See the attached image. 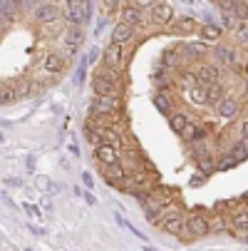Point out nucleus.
I'll return each instance as SVG.
<instances>
[{"mask_svg":"<svg viewBox=\"0 0 248 251\" xmlns=\"http://www.w3.org/2000/svg\"><path fill=\"white\" fill-rule=\"evenodd\" d=\"M157 224H159L161 229H166L169 234L181 236V234H184V226H186V219H184V214H181L179 209H164V211L159 214Z\"/></svg>","mask_w":248,"mask_h":251,"instance_id":"obj_1","label":"nucleus"},{"mask_svg":"<svg viewBox=\"0 0 248 251\" xmlns=\"http://www.w3.org/2000/svg\"><path fill=\"white\" fill-rule=\"evenodd\" d=\"M119 95H94V100H92V104H90V112L94 115V117H99V115H112V112H117L119 110Z\"/></svg>","mask_w":248,"mask_h":251,"instance_id":"obj_2","label":"nucleus"},{"mask_svg":"<svg viewBox=\"0 0 248 251\" xmlns=\"http://www.w3.org/2000/svg\"><path fill=\"white\" fill-rule=\"evenodd\" d=\"M139 204H141V209H144V217H147L149 222H157L159 214H161L164 206H166V199L154 197V194H147L144 199H139Z\"/></svg>","mask_w":248,"mask_h":251,"instance_id":"obj_3","label":"nucleus"},{"mask_svg":"<svg viewBox=\"0 0 248 251\" xmlns=\"http://www.w3.org/2000/svg\"><path fill=\"white\" fill-rule=\"evenodd\" d=\"M186 231H189L194 239L206 236V234H211V222L203 217V214H191V217L186 219Z\"/></svg>","mask_w":248,"mask_h":251,"instance_id":"obj_4","label":"nucleus"},{"mask_svg":"<svg viewBox=\"0 0 248 251\" xmlns=\"http://www.w3.org/2000/svg\"><path fill=\"white\" fill-rule=\"evenodd\" d=\"M94 157L99 164H114L119 162V152H117V145H112V142H99V145L94 147Z\"/></svg>","mask_w":248,"mask_h":251,"instance_id":"obj_5","label":"nucleus"},{"mask_svg":"<svg viewBox=\"0 0 248 251\" xmlns=\"http://www.w3.org/2000/svg\"><path fill=\"white\" fill-rule=\"evenodd\" d=\"M194 77H196V85H216L221 80V70L216 65H201L194 73Z\"/></svg>","mask_w":248,"mask_h":251,"instance_id":"obj_6","label":"nucleus"},{"mask_svg":"<svg viewBox=\"0 0 248 251\" xmlns=\"http://www.w3.org/2000/svg\"><path fill=\"white\" fill-rule=\"evenodd\" d=\"M92 90H94V95H119V82L99 73L92 80Z\"/></svg>","mask_w":248,"mask_h":251,"instance_id":"obj_7","label":"nucleus"},{"mask_svg":"<svg viewBox=\"0 0 248 251\" xmlns=\"http://www.w3.org/2000/svg\"><path fill=\"white\" fill-rule=\"evenodd\" d=\"M152 23H157V25H171L174 23V8L169 3H154L152 5Z\"/></svg>","mask_w":248,"mask_h":251,"instance_id":"obj_8","label":"nucleus"},{"mask_svg":"<svg viewBox=\"0 0 248 251\" xmlns=\"http://www.w3.org/2000/svg\"><path fill=\"white\" fill-rule=\"evenodd\" d=\"M35 20L38 23H43V25H50V23H55L57 18H60V13H57V8H55V3H40L38 8H35Z\"/></svg>","mask_w":248,"mask_h":251,"instance_id":"obj_9","label":"nucleus"},{"mask_svg":"<svg viewBox=\"0 0 248 251\" xmlns=\"http://www.w3.org/2000/svg\"><path fill=\"white\" fill-rule=\"evenodd\" d=\"M216 115L221 117V120H233L236 115H238V102L233 100V97H221L219 102H216Z\"/></svg>","mask_w":248,"mask_h":251,"instance_id":"obj_10","label":"nucleus"},{"mask_svg":"<svg viewBox=\"0 0 248 251\" xmlns=\"http://www.w3.org/2000/svg\"><path fill=\"white\" fill-rule=\"evenodd\" d=\"M124 62V45L110 43V48L104 50V67H119Z\"/></svg>","mask_w":248,"mask_h":251,"instance_id":"obj_11","label":"nucleus"},{"mask_svg":"<svg viewBox=\"0 0 248 251\" xmlns=\"http://www.w3.org/2000/svg\"><path fill=\"white\" fill-rule=\"evenodd\" d=\"M132 38H134V25H129V23H124V20L114 25V30H112V43L127 45Z\"/></svg>","mask_w":248,"mask_h":251,"instance_id":"obj_12","label":"nucleus"},{"mask_svg":"<svg viewBox=\"0 0 248 251\" xmlns=\"http://www.w3.org/2000/svg\"><path fill=\"white\" fill-rule=\"evenodd\" d=\"M62 67H65L62 55H57V52H47V55L43 57V70H45L47 75H57V73H62Z\"/></svg>","mask_w":248,"mask_h":251,"instance_id":"obj_13","label":"nucleus"},{"mask_svg":"<svg viewBox=\"0 0 248 251\" xmlns=\"http://www.w3.org/2000/svg\"><path fill=\"white\" fill-rule=\"evenodd\" d=\"M122 20L124 23H129V25H144V10H141V8H136L134 3L132 5H124L122 8Z\"/></svg>","mask_w":248,"mask_h":251,"instance_id":"obj_14","label":"nucleus"},{"mask_svg":"<svg viewBox=\"0 0 248 251\" xmlns=\"http://www.w3.org/2000/svg\"><path fill=\"white\" fill-rule=\"evenodd\" d=\"M181 52H186V57H191V60H201L203 55H208V43H206V40L186 43V45L181 48Z\"/></svg>","mask_w":248,"mask_h":251,"instance_id":"obj_15","label":"nucleus"},{"mask_svg":"<svg viewBox=\"0 0 248 251\" xmlns=\"http://www.w3.org/2000/svg\"><path fill=\"white\" fill-rule=\"evenodd\" d=\"M199 35H201V40H206V43H219L221 35H224V30H221L219 25H214V23H203V25L199 27Z\"/></svg>","mask_w":248,"mask_h":251,"instance_id":"obj_16","label":"nucleus"},{"mask_svg":"<svg viewBox=\"0 0 248 251\" xmlns=\"http://www.w3.org/2000/svg\"><path fill=\"white\" fill-rule=\"evenodd\" d=\"M62 40H65V45H69V48H80L82 40H85V35H82V30H80L77 25H69V27H65V32H62Z\"/></svg>","mask_w":248,"mask_h":251,"instance_id":"obj_17","label":"nucleus"},{"mask_svg":"<svg viewBox=\"0 0 248 251\" xmlns=\"http://www.w3.org/2000/svg\"><path fill=\"white\" fill-rule=\"evenodd\" d=\"M214 55H216V60H219L221 65H236V62H238L236 50H231V48H226V45H219V48L214 50Z\"/></svg>","mask_w":248,"mask_h":251,"instance_id":"obj_18","label":"nucleus"},{"mask_svg":"<svg viewBox=\"0 0 248 251\" xmlns=\"http://www.w3.org/2000/svg\"><path fill=\"white\" fill-rule=\"evenodd\" d=\"M231 224L238 229V231H248V209H236L231 214Z\"/></svg>","mask_w":248,"mask_h":251,"instance_id":"obj_19","label":"nucleus"},{"mask_svg":"<svg viewBox=\"0 0 248 251\" xmlns=\"http://www.w3.org/2000/svg\"><path fill=\"white\" fill-rule=\"evenodd\" d=\"M174 30L176 32H184V35H191V32H196L199 27H196V23H194V18H179V20H174Z\"/></svg>","mask_w":248,"mask_h":251,"instance_id":"obj_20","label":"nucleus"},{"mask_svg":"<svg viewBox=\"0 0 248 251\" xmlns=\"http://www.w3.org/2000/svg\"><path fill=\"white\" fill-rule=\"evenodd\" d=\"M186 122H189V117H186L184 112H171V115H169V127H171V132H176V134H181V129L186 127Z\"/></svg>","mask_w":248,"mask_h":251,"instance_id":"obj_21","label":"nucleus"},{"mask_svg":"<svg viewBox=\"0 0 248 251\" xmlns=\"http://www.w3.org/2000/svg\"><path fill=\"white\" fill-rule=\"evenodd\" d=\"M206 87V104H214L216 107V102L224 97V87L216 82V85H203Z\"/></svg>","mask_w":248,"mask_h":251,"instance_id":"obj_22","label":"nucleus"},{"mask_svg":"<svg viewBox=\"0 0 248 251\" xmlns=\"http://www.w3.org/2000/svg\"><path fill=\"white\" fill-rule=\"evenodd\" d=\"M189 100L194 104H206V87L203 85H191L189 87Z\"/></svg>","mask_w":248,"mask_h":251,"instance_id":"obj_23","label":"nucleus"},{"mask_svg":"<svg viewBox=\"0 0 248 251\" xmlns=\"http://www.w3.org/2000/svg\"><path fill=\"white\" fill-rule=\"evenodd\" d=\"M154 107L161 115H171V102H169L166 95H154Z\"/></svg>","mask_w":248,"mask_h":251,"instance_id":"obj_24","label":"nucleus"},{"mask_svg":"<svg viewBox=\"0 0 248 251\" xmlns=\"http://www.w3.org/2000/svg\"><path fill=\"white\" fill-rule=\"evenodd\" d=\"M233 35H236L241 43L248 45V20H241L238 25H233Z\"/></svg>","mask_w":248,"mask_h":251,"instance_id":"obj_25","label":"nucleus"},{"mask_svg":"<svg viewBox=\"0 0 248 251\" xmlns=\"http://www.w3.org/2000/svg\"><path fill=\"white\" fill-rule=\"evenodd\" d=\"M196 164H199V169L208 172V169H214V157H211L208 152H203V154H199V157H196Z\"/></svg>","mask_w":248,"mask_h":251,"instance_id":"obj_26","label":"nucleus"},{"mask_svg":"<svg viewBox=\"0 0 248 251\" xmlns=\"http://www.w3.org/2000/svg\"><path fill=\"white\" fill-rule=\"evenodd\" d=\"M161 62H164V67H176L179 65V55H176V50H166Z\"/></svg>","mask_w":248,"mask_h":251,"instance_id":"obj_27","label":"nucleus"},{"mask_svg":"<svg viewBox=\"0 0 248 251\" xmlns=\"http://www.w3.org/2000/svg\"><path fill=\"white\" fill-rule=\"evenodd\" d=\"M233 15H236L238 20H248V3H243V0H236V10H233Z\"/></svg>","mask_w":248,"mask_h":251,"instance_id":"obj_28","label":"nucleus"},{"mask_svg":"<svg viewBox=\"0 0 248 251\" xmlns=\"http://www.w3.org/2000/svg\"><path fill=\"white\" fill-rule=\"evenodd\" d=\"M13 8H15L13 0H0V18H13Z\"/></svg>","mask_w":248,"mask_h":251,"instance_id":"obj_29","label":"nucleus"},{"mask_svg":"<svg viewBox=\"0 0 248 251\" xmlns=\"http://www.w3.org/2000/svg\"><path fill=\"white\" fill-rule=\"evenodd\" d=\"M228 154H231L236 162H241V159H246V157H248V150H246V147L241 145V142H238V145H233V150H231Z\"/></svg>","mask_w":248,"mask_h":251,"instance_id":"obj_30","label":"nucleus"},{"mask_svg":"<svg viewBox=\"0 0 248 251\" xmlns=\"http://www.w3.org/2000/svg\"><path fill=\"white\" fill-rule=\"evenodd\" d=\"M152 80H154V85H157V87H166V85H169V75H166V70H164V73H161V70H159V73H154V75H152Z\"/></svg>","mask_w":248,"mask_h":251,"instance_id":"obj_31","label":"nucleus"},{"mask_svg":"<svg viewBox=\"0 0 248 251\" xmlns=\"http://www.w3.org/2000/svg\"><path fill=\"white\" fill-rule=\"evenodd\" d=\"M194 134H196V125H191V122H186V127L181 129V137H184L186 142H191V139H194Z\"/></svg>","mask_w":248,"mask_h":251,"instance_id":"obj_32","label":"nucleus"},{"mask_svg":"<svg viewBox=\"0 0 248 251\" xmlns=\"http://www.w3.org/2000/svg\"><path fill=\"white\" fill-rule=\"evenodd\" d=\"M208 137V129L206 127H196V134H194V139L189 142V145H196V142H203Z\"/></svg>","mask_w":248,"mask_h":251,"instance_id":"obj_33","label":"nucleus"},{"mask_svg":"<svg viewBox=\"0 0 248 251\" xmlns=\"http://www.w3.org/2000/svg\"><path fill=\"white\" fill-rule=\"evenodd\" d=\"M52 182H50V179L47 176H38V189H43V192H52Z\"/></svg>","mask_w":248,"mask_h":251,"instance_id":"obj_34","label":"nucleus"},{"mask_svg":"<svg viewBox=\"0 0 248 251\" xmlns=\"http://www.w3.org/2000/svg\"><path fill=\"white\" fill-rule=\"evenodd\" d=\"M23 209H25V211L30 214V217H32V219H38V217H43V214H40V209H38V206H35V204H23Z\"/></svg>","mask_w":248,"mask_h":251,"instance_id":"obj_35","label":"nucleus"},{"mask_svg":"<svg viewBox=\"0 0 248 251\" xmlns=\"http://www.w3.org/2000/svg\"><path fill=\"white\" fill-rule=\"evenodd\" d=\"M157 3V0H134V5L136 8H141V10H147V8H152Z\"/></svg>","mask_w":248,"mask_h":251,"instance_id":"obj_36","label":"nucleus"},{"mask_svg":"<svg viewBox=\"0 0 248 251\" xmlns=\"http://www.w3.org/2000/svg\"><path fill=\"white\" fill-rule=\"evenodd\" d=\"M102 3H104V8H107V10H114L119 0H102Z\"/></svg>","mask_w":248,"mask_h":251,"instance_id":"obj_37","label":"nucleus"},{"mask_svg":"<svg viewBox=\"0 0 248 251\" xmlns=\"http://www.w3.org/2000/svg\"><path fill=\"white\" fill-rule=\"evenodd\" d=\"M241 137H246V139H248V120L241 125Z\"/></svg>","mask_w":248,"mask_h":251,"instance_id":"obj_38","label":"nucleus"},{"mask_svg":"<svg viewBox=\"0 0 248 251\" xmlns=\"http://www.w3.org/2000/svg\"><path fill=\"white\" fill-rule=\"evenodd\" d=\"M82 182H85V187H92V176H90L87 172L82 174Z\"/></svg>","mask_w":248,"mask_h":251,"instance_id":"obj_39","label":"nucleus"},{"mask_svg":"<svg viewBox=\"0 0 248 251\" xmlns=\"http://www.w3.org/2000/svg\"><path fill=\"white\" fill-rule=\"evenodd\" d=\"M13 3H15V8H25V5L30 3V0H13Z\"/></svg>","mask_w":248,"mask_h":251,"instance_id":"obj_40","label":"nucleus"},{"mask_svg":"<svg viewBox=\"0 0 248 251\" xmlns=\"http://www.w3.org/2000/svg\"><path fill=\"white\" fill-rule=\"evenodd\" d=\"M8 184H10V187H23L20 179H8Z\"/></svg>","mask_w":248,"mask_h":251,"instance_id":"obj_41","label":"nucleus"},{"mask_svg":"<svg viewBox=\"0 0 248 251\" xmlns=\"http://www.w3.org/2000/svg\"><path fill=\"white\" fill-rule=\"evenodd\" d=\"M82 197H85V199H87V204H94V197H92V194H90V192H85V194H82Z\"/></svg>","mask_w":248,"mask_h":251,"instance_id":"obj_42","label":"nucleus"},{"mask_svg":"<svg viewBox=\"0 0 248 251\" xmlns=\"http://www.w3.org/2000/svg\"><path fill=\"white\" fill-rule=\"evenodd\" d=\"M241 145H243V147L248 150V139H246V137H241Z\"/></svg>","mask_w":248,"mask_h":251,"instance_id":"obj_43","label":"nucleus"},{"mask_svg":"<svg viewBox=\"0 0 248 251\" xmlns=\"http://www.w3.org/2000/svg\"><path fill=\"white\" fill-rule=\"evenodd\" d=\"M243 73H246V77H248V62H246V67H243Z\"/></svg>","mask_w":248,"mask_h":251,"instance_id":"obj_44","label":"nucleus"},{"mask_svg":"<svg viewBox=\"0 0 248 251\" xmlns=\"http://www.w3.org/2000/svg\"><path fill=\"white\" fill-rule=\"evenodd\" d=\"M52 3H69V0H52Z\"/></svg>","mask_w":248,"mask_h":251,"instance_id":"obj_45","label":"nucleus"},{"mask_svg":"<svg viewBox=\"0 0 248 251\" xmlns=\"http://www.w3.org/2000/svg\"><path fill=\"white\" fill-rule=\"evenodd\" d=\"M119 3H124V0H119Z\"/></svg>","mask_w":248,"mask_h":251,"instance_id":"obj_46","label":"nucleus"}]
</instances>
